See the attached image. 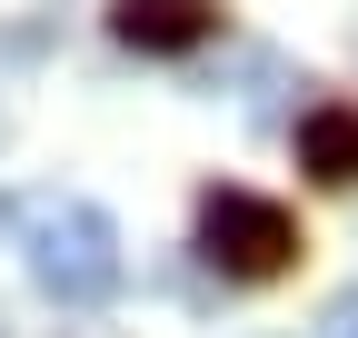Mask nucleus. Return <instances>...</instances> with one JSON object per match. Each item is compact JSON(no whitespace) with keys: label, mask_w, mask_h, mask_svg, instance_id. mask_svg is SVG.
<instances>
[{"label":"nucleus","mask_w":358,"mask_h":338,"mask_svg":"<svg viewBox=\"0 0 358 338\" xmlns=\"http://www.w3.org/2000/svg\"><path fill=\"white\" fill-rule=\"evenodd\" d=\"M20 249H30V288L60 299V309H100V299H120V279H129L110 209L100 199H70V189H50V199L20 209Z\"/></svg>","instance_id":"f257e3e1"},{"label":"nucleus","mask_w":358,"mask_h":338,"mask_svg":"<svg viewBox=\"0 0 358 338\" xmlns=\"http://www.w3.org/2000/svg\"><path fill=\"white\" fill-rule=\"evenodd\" d=\"M199 259L219 269V279H279L289 259H299V219L279 199H259V189H209L199 199Z\"/></svg>","instance_id":"f03ea898"},{"label":"nucleus","mask_w":358,"mask_h":338,"mask_svg":"<svg viewBox=\"0 0 358 338\" xmlns=\"http://www.w3.org/2000/svg\"><path fill=\"white\" fill-rule=\"evenodd\" d=\"M110 30H120V50L179 60V50H199V40L219 30V10H199V0H120V10H110Z\"/></svg>","instance_id":"7ed1b4c3"},{"label":"nucleus","mask_w":358,"mask_h":338,"mask_svg":"<svg viewBox=\"0 0 358 338\" xmlns=\"http://www.w3.org/2000/svg\"><path fill=\"white\" fill-rule=\"evenodd\" d=\"M299 169H308L319 189H358V100L299 110Z\"/></svg>","instance_id":"20e7f679"},{"label":"nucleus","mask_w":358,"mask_h":338,"mask_svg":"<svg viewBox=\"0 0 358 338\" xmlns=\"http://www.w3.org/2000/svg\"><path fill=\"white\" fill-rule=\"evenodd\" d=\"M308 338H358V288H338V299L319 309V328H308Z\"/></svg>","instance_id":"39448f33"},{"label":"nucleus","mask_w":358,"mask_h":338,"mask_svg":"<svg viewBox=\"0 0 358 338\" xmlns=\"http://www.w3.org/2000/svg\"><path fill=\"white\" fill-rule=\"evenodd\" d=\"M10 219H20V199H0V239H10Z\"/></svg>","instance_id":"423d86ee"},{"label":"nucleus","mask_w":358,"mask_h":338,"mask_svg":"<svg viewBox=\"0 0 358 338\" xmlns=\"http://www.w3.org/2000/svg\"><path fill=\"white\" fill-rule=\"evenodd\" d=\"M70 338H100V328H70Z\"/></svg>","instance_id":"0eeeda50"}]
</instances>
